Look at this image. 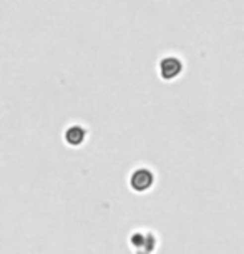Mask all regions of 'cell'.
I'll return each mask as SVG.
<instances>
[{
	"mask_svg": "<svg viewBox=\"0 0 244 254\" xmlns=\"http://www.w3.org/2000/svg\"><path fill=\"white\" fill-rule=\"evenodd\" d=\"M160 68H161V76H163V78L171 80V78H175L176 75H180L181 64H180V60H176V59H173V57H170V59H165V60L161 62Z\"/></svg>",
	"mask_w": 244,
	"mask_h": 254,
	"instance_id": "6da1fadb",
	"label": "cell"
},
{
	"mask_svg": "<svg viewBox=\"0 0 244 254\" xmlns=\"http://www.w3.org/2000/svg\"><path fill=\"white\" fill-rule=\"evenodd\" d=\"M131 185L135 190H145L148 186L151 185V175L148 173V171L141 170V171H136L135 175H133L131 178Z\"/></svg>",
	"mask_w": 244,
	"mask_h": 254,
	"instance_id": "7a4b0ae2",
	"label": "cell"
},
{
	"mask_svg": "<svg viewBox=\"0 0 244 254\" xmlns=\"http://www.w3.org/2000/svg\"><path fill=\"white\" fill-rule=\"evenodd\" d=\"M85 138V130L80 127H71L66 130L65 133V140L70 143V145H80Z\"/></svg>",
	"mask_w": 244,
	"mask_h": 254,
	"instance_id": "3957f363",
	"label": "cell"
}]
</instances>
